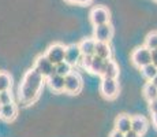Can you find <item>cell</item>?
I'll use <instances>...</instances> for the list:
<instances>
[{
    "label": "cell",
    "mask_w": 157,
    "mask_h": 137,
    "mask_svg": "<svg viewBox=\"0 0 157 137\" xmlns=\"http://www.w3.org/2000/svg\"><path fill=\"white\" fill-rule=\"evenodd\" d=\"M45 84V77L40 74L34 67L28 70L23 75V80L19 85V100L23 104H32L40 96Z\"/></svg>",
    "instance_id": "cell-1"
},
{
    "label": "cell",
    "mask_w": 157,
    "mask_h": 137,
    "mask_svg": "<svg viewBox=\"0 0 157 137\" xmlns=\"http://www.w3.org/2000/svg\"><path fill=\"white\" fill-rule=\"evenodd\" d=\"M131 62L135 67L141 69L147 63H152V55H150V50L144 47H138L132 51L131 54Z\"/></svg>",
    "instance_id": "cell-2"
},
{
    "label": "cell",
    "mask_w": 157,
    "mask_h": 137,
    "mask_svg": "<svg viewBox=\"0 0 157 137\" xmlns=\"http://www.w3.org/2000/svg\"><path fill=\"white\" fill-rule=\"evenodd\" d=\"M100 91L105 99L113 100L116 99L117 93H119V82L116 78H102Z\"/></svg>",
    "instance_id": "cell-3"
},
{
    "label": "cell",
    "mask_w": 157,
    "mask_h": 137,
    "mask_svg": "<svg viewBox=\"0 0 157 137\" xmlns=\"http://www.w3.org/2000/svg\"><path fill=\"white\" fill-rule=\"evenodd\" d=\"M82 89V78L78 73L71 71L64 77V92L68 95H77Z\"/></svg>",
    "instance_id": "cell-4"
},
{
    "label": "cell",
    "mask_w": 157,
    "mask_h": 137,
    "mask_svg": "<svg viewBox=\"0 0 157 137\" xmlns=\"http://www.w3.org/2000/svg\"><path fill=\"white\" fill-rule=\"evenodd\" d=\"M34 69L37 70V71L40 73L43 77H45V80H47L48 77H51V75L56 74L55 65H53V63L51 62V60L48 59L45 55H41V56H38L37 59H36Z\"/></svg>",
    "instance_id": "cell-5"
},
{
    "label": "cell",
    "mask_w": 157,
    "mask_h": 137,
    "mask_svg": "<svg viewBox=\"0 0 157 137\" xmlns=\"http://www.w3.org/2000/svg\"><path fill=\"white\" fill-rule=\"evenodd\" d=\"M64 54H66V45L60 44V42H56V44L51 45V47L48 48L45 56H47L53 65H57V63L64 60Z\"/></svg>",
    "instance_id": "cell-6"
},
{
    "label": "cell",
    "mask_w": 157,
    "mask_h": 137,
    "mask_svg": "<svg viewBox=\"0 0 157 137\" xmlns=\"http://www.w3.org/2000/svg\"><path fill=\"white\" fill-rule=\"evenodd\" d=\"M89 17H90V22H92L94 26L109 22V11H108L105 7H101V6L93 8V10L90 11Z\"/></svg>",
    "instance_id": "cell-7"
},
{
    "label": "cell",
    "mask_w": 157,
    "mask_h": 137,
    "mask_svg": "<svg viewBox=\"0 0 157 137\" xmlns=\"http://www.w3.org/2000/svg\"><path fill=\"white\" fill-rule=\"evenodd\" d=\"M112 36H113V27L111 26L109 22L96 26V29H94V40L96 41L109 42Z\"/></svg>",
    "instance_id": "cell-8"
},
{
    "label": "cell",
    "mask_w": 157,
    "mask_h": 137,
    "mask_svg": "<svg viewBox=\"0 0 157 137\" xmlns=\"http://www.w3.org/2000/svg\"><path fill=\"white\" fill-rule=\"evenodd\" d=\"M82 54H81L79 45L78 44H70L66 47V54H64V60L68 62L71 66H75L79 63Z\"/></svg>",
    "instance_id": "cell-9"
},
{
    "label": "cell",
    "mask_w": 157,
    "mask_h": 137,
    "mask_svg": "<svg viewBox=\"0 0 157 137\" xmlns=\"http://www.w3.org/2000/svg\"><path fill=\"white\" fill-rule=\"evenodd\" d=\"M18 115V107L14 104L13 102L7 103V104H2L0 106V118L7 122H11L17 118Z\"/></svg>",
    "instance_id": "cell-10"
},
{
    "label": "cell",
    "mask_w": 157,
    "mask_h": 137,
    "mask_svg": "<svg viewBox=\"0 0 157 137\" xmlns=\"http://www.w3.org/2000/svg\"><path fill=\"white\" fill-rule=\"evenodd\" d=\"M100 75L102 78H117V75H119V66L116 65L115 60L107 59Z\"/></svg>",
    "instance_id": "cell-11"
},
{
    "label": "cell",
    "mask_w": 157,
    "mask_h": 137,
    "mask_svg": "<svg viewBox=\"0 0 157 137\" xmlns=\"http://www.w3.org/2000/svg\"><path fill=\"white\" fill-rule=\"evenodd\" d=\"M131 129L142 136L147 130V119L145 117H142V115H134V117H131Z\"/></svg>",
    "instance_id": "cell-12"
},
{
    "label": "cell",
    "mask_w": 157,
    "mask_h": 137,
    "mask_svg": "<svg viewBox=\"0 0 157 137\" xmlns=\"http://www.w3.org/2000/svg\"><path fill=\"white\" fill-rule=\"evenodd\" d=\"M94 55L102 58V59H111V56H112V50H111V47H109V42L96 41Z\"/></svg>",
    "instance_id": "cell-13"
},
{
    "label": "cell",
    "mask_w": 157,
    "mask_h": 137,
    "mask_svg": "<svg viewBox=\"0 0 157 137\" xmlns=\"http://www.w3.org/2000/svg\"><path fill=\"white\" fill-rule=\"evenodd\" d=\"M48 85L53 92H63L64 91V77L60 74H53L47 78Z\"/></svg>",
    "instance_id": "cell-14"
},
{
    "label": "cell",
    "mask_w": 157,
    "mask_h": 137,
    "mask_svg": "<svg viewBox=\"0 0 157 137\" xmlns=\"http://www.w3.org/2000/svg\"><path fill=\"white\" fill-rule=\"evenodd\" d=\"M115 129L122 133H126L131 129V117L126 114H122L115 119Z\"/></svg>",
    "instance_id": "cell-15"
},
{
    "label": "cell",
    "mask_w": 157,
    "mask_h": 137,
    "mask_svg": "<svg viewBox=\"0 0 157 137\" xmlns=\"http://www.w3.org/2000/svg\"><path fill=\"white\" fill-rule=\"evenodd\" d=\"M79 50L81 54L85 55H94V48H96V40L94 38H85L79 42Z\"/></svg>",
    "instance_id": "cell-16"
},
{
    "label": "cell",
    "mask_w": 157,
    "mask_h": 137,
    "mask_svg": "<svg viewBox=\"0 0 157 137\" xmlns=\"http://www.w3.org/2000/svg\"><path fill=\"white\" fill-rule=\"evenodd\" d=\"M105 60H107V59H102V58L97 56V55H93L92 63H90V67H89V70H87V71H90L92 74L100 75L101 71H102V69H104Z\"/></svg>",
    "instance_id": "cell-17"
},
{
    "label": "cell",
    "mask_w": 157,
    "mask_h": 137,
    "mask_svg": "<svg viewBox=\"0 0 157 137\" xmlns=\"http://www.w3.org/2000/svg\"><path fill=\"white\" fill-rule=\"evenodd\" d=\"M142 93H144L145 99H146L147 102H150V100H153V99H156V97H157V87L153 84L152 81L146 82V84L144 85Z\"/></svg>",
    "instance_id": "cell-18"
},
{
    "label": "cell",
    "mask_w": 157,
    "mask_h": 137,
    "mask_svg": "<svg viewBox=\"0 0 157 137\" xmlns=\"http://www.w3.org/2000/svg\"><path fill=\"white\" fill-rule=\"evenodd\" d=\"M141 71H142V75L146 78L147 81H150L153 77L157 74V66H155L153 63H147L144 67H141Z\"/></svg>",
    "instance_id": "cell-19"
},
{
    "label": "cell",
    "mask_w": 157,
    "mask_h": 137,
    "mask_svg": "<svg viewBox=\"0 0 157 137\" xmlns=\"http://www.w3.org/2000/svg\"><path fill=\"white\" fill-rule=\"evenodd\" d=\"M11 85H13V78H11V75L6 71H2L0 73V92L10 89Z\"/></svg>",
    "instance_id": "cell-20"
},
{
    "label": "cell",
    "mask_w": 157,
    "mask_h": 137,
    "mask_svg": "<svg viewBox=\"0 0 157 137\" xmlns=\"http://www.w3.org/2000/svg\"><path fill=\"white\" fill-rule=\"evenodd\" d=\"M55 69H56V74H60V75H63V77H66V75L70 74L72 71V66L68 62H66V60L55 65Z\"/></svg>",
    "instance_id": "cell-21"
},
{
    "label": "cell",
    "mask_w": 157,
    "mask_h": 137,
    "mask_svg": "<svg viewBox=\"0 0 157 137\" xmlns=\"http://www.w3.org/2000/svg\"><path fill=\"white\" fill-rule=\"evenodd\" d=\"M145 47L149 48V50L157 48V32H152L146 36V38H145Z\"/></svg>",
    "instance_id": "cell-22"
},
{
    "label": "cell",
    "mask_w": 157,
    "mask_h": 137,
    "mask_svg": "<svg viewBox=\"0 0 157 137\" xmlns=\"http://www.w3.org/2000/svg\"><path fill=\"white\" fill-rule=\"evenodd\" d=\"M13 102V96L10 93V89L7 91H2L0 92V104H7V103Z\"/></svg>",
    "instance_id": "cell-23"
},
{
    "label": "cell",
    "mask_w": 157,
    "mask_h": 137,
    "mask_svg": "<svg viewBox=\"0 0 157 137\" xmlns=\"http://www.w3.org/2000/svg\"><path fill=\"white\" fill-rule=\"evenodd\" d=\"M92 59H93V55H85V56L82 55V58H81V60H79L81 65H82V67L89 70L90 63H92Z\"/></svg>",
    "instance_id": "cell-24"
},
{
    "label": "cell",
    "mask_w": 157,
    "mask_h": 137,
    "mask_svg": "<svg viewBox=\"0 0 157 137\" xmlns=\"http://www.w3.org/2000/svg\"><path fill=\"white\" fill-rule=\"evenodd\" d=\"M149 111L152 112V114H156L157 112V97L149 102Z\"/></svg>",
    "instance_id": "cell-25"
},
{
    "label": "cell",
    "mask_w": 157,
    "mask_h": 137,
    "mask_svg": "<svg viewBox=\"0 0 157 137\" xmlns=\"http://www.w3.org/2000/svg\"><path fill=\"white\" fill-rule=\"evenodd\" d=\"M150 55H152V63L155 66H157V48L150 50Z\"/></svg>",
    "instance_id": "cell-26"
},
{
    "label": "cell",
    "mask_w": 157,
    "mask_h": 137,
    "mask_svg": "<svg viewBox=\"0 0 157 137\" xmlns=\"http://www.w3.org/2000/svg\"><path fill=\"white\" fill-rule=\"evenodd\" d=\"M124 137H141V135H140V133H137L135 130L130 129L128 132H126V133H124Z\"/></svg>",
    "instance_id": "cell-27"
},
{
    "label": "cell",
    "mask_w": 157,
    "mask_h": 137,
    "mask_svg": "<svg viewBox=\"0 0 157 137\" xmlns=\"http://www.w3.org/2000/svg\"><path fill=\"white\" fill-rule=\"evenodd\" d=\"M109 137H124V133H122V132H119V130L113 129L112 132H111Z\"/></svg>",
    "instance_id": "cell-28"
},
{
    "label": "cell",
    "mask_w": 157,
    "mask_h": 137,
    "mask_svg": "<svg viewBox=\"0 0 157 137\" xmlns=\"http://www.w3.org/2000/svg\"><path fill=\"white\" fill-rule=\"evenodd\" d=\"M77 3L78 4H81V6H86V4H90L92 0H77Z\"/></svg>",
    "instance_id": "cell-29"
},
{
    "label": "cell",
    "mask_w": 157,
    "mask_h": 137,
    "mask_svg": "<svg viewBox=\"0 0 157 137\" xmlns=\"http://www.w3.org/2000/svg\"><path fill=\"white\" fill-rule=\"evenodd\" d=\"M153 117H152V122H153V125H155V127L157 129V112L156 114H152Z\"/></svg>",
    "instance_id": "cell-30"
},
{
    "label": "cell",
    "mask_w": 157,
    "mask_h": 137,
    "mask_svg": "<svg viewBox=\"0 0 157 137\" xmlns=\"http://www.w3.org/2000/svg\"><path fill=\"white\" fill-rule=\"evenodd\" d=\"M150 81H152V82H153V84H155V85H156V87H157V74H156V75H155V77H153V78H152V80H150Z\"/></svg>",
    "instance_id": "cell-31"
},
{
    "label": "cell",
    "mask_w": 157,
    "mask_h": 137,
    "mask_svg": "<svg viewBox=\"0 0 157 137\" xmlns=\"http://www.w3.org/2000/svg\"><path fill=\"white\" fill-rule=\"evenodd\" d=\"M66 2H68V3H77V0H66Z\"/></svg>",
    "instance_id": "cell-32"
},
{
    "label": "cell",
    "mask_w": 157,
    "mask_h": 137,
    "mask_svg": "<svg viewBox=\"0 0 157 137\" xmlns=\"http://www.w3.org/2000/svg\"><path fill=\"white\" fill-rule=\"evenodd\" d=\"M0 106H2V104H0Z\"/></svg>",
    "instance_id": "cell-33"
},
{
    "label": "cell",
    "mask_w": 157,
    "mask_h": 137,
    "mask_svg": "<svg viewBox=\"0 0 157 137\" xmlns=\"http://www.w3.org/2000/svg\"><path fill=\"white\" fill-rule=\"evenodd\" d=\"M156 2H157V0H156Z\"/></svg>",
    "instance_id": "cell-34"
}]
</instances>
